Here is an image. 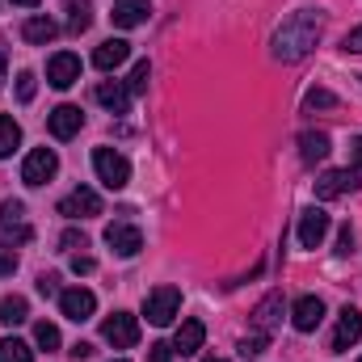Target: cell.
<instances>
[{"mask_svg": "<svg viewBox=\"0 0 362 362\" xmlns=\"http://www.w3.org/2000/svg\"><path fill=\"white\" fill-rule=\"evenodd\" d=\"M358 362H362V358H358Z\"/></svg>", "mask_w": 362, "mask_h": 362, "instance_id": "45", "label": "cell"}, {"mask_svg": "<svg viewBox=\"0 0 362 362\" xmlns=\"http://www.w3.org/2000/svg\"><path fill=\"white\" fill-rule=\"evenodd\" d=\"M101 337H105L114 350H131V346L139 341V320H135L131 312H114V316L101 325Z\"/></svg>", "mask_w": 362, "mask_h": 362, "instance_id": "5", "label": "cell"}, {"mask_svg": "<svg viewBox=\"0 0 362 362\" xmlns=\"http://www.w3.org/2000/svg\"><path fill=\"white\" fill-rule=\"evenodd\" d=\"M89 25H93V4L89 0H72L68 4V30L72 34H85Z\"/></svg>", "mask_w": 362, "mask_h": 362, "instance_id": "24", "label": "cell"}, {"mask_svg": "<svg viewBox=\"0 0 362 362\" xmlns=\"http://www.w3.org/2000/svg\"><path fill=\"white\" fill-rule=\"evenodd\" d=\"M0 76H4V55H0Z\"/></svg>", "mask_w": 362, "mask_h": 362, "instance_id": "42", "label": "cell"}, {"mask_svg": "<svg viewBox=\"0 0 362 362\" xmlns=\"http://www.w3.org/2000/svg\"><path fill=\"white\" fill-rule=\"evenodd\" d=\"M0 362H34V350L21 337H4L0 341Z\"/></svg>", "mask_w": 362, "mask_h": 362, "instance_id": "26", "label": "cell"}, {"mask_svg": "<svg viewBox=\"0 0 362 362\" xmlns=\"http://www.w3.org/2000/svg\"><path fill=\"white\" fill-rule=\"evenodd\" d=\"M13 4H21V8H34V4H38V0H13Z\"/></svg>", "mask_w": 362, "mask_h": 362, "instance_id": "41", "label": "cell"}, {"mask_svg": "<svg viewBox=\"0 0 362 362\" xmlns=\"http://www.w3.org/2000/svg\"><path fill=\"white\" fill-rule=\"evenodd\" d=\"M76 81H81V55L59 51V55L47 59V85H51V89H72Z\"/></svg>", "mask_w": 362, "mask_h": 362, "instance_id": "6", "label": "cell"}, {"mask_svg": "<svg viewBox=\"0 0 362 362\" xmlns=\"http://www.w3.org/2000/svg\"><path fill=\"white\" fill-rule=\"evenodd\" d=\"M105 245H110L118 257H135V253L144 249V232H139L135 223H127V219H114V223L105 228Z\"/></svg>", "mask_w": 362, "mask_h": 362, "instance_id": "7", "label": "cell"}, {"mask_svg": "<svg viewBox=\"0 0 362 362\" xmlns=\"http://www.w3.org/2000/svg\"><path fill=\"white\" fill-rule=\"evenodd\" d=\"M38 93V76L34 72H17V101H34Z\"/></svg>", "mask_w": 362, "mask_h": 362, "instance_id": "30", "label": "cell"}, {"mask_svg": "<svg viewBox=\"0 0 362 362\" xmlns=\"http://www.w3.org/2000/svg\"><path fill=\"white\" fill-rule=\"evenodd\" d=\"M206 362H228V358H206Z\"/></svg>", "mask_w": 362, "mask_h": 362, "instance_id": "43", "label": "cell"}, {"mask_svg": "<svg viewBox=\"0 0 362 362\" xmlns=\"http://www.w3.org/2000/svg\"><path fill=\"white\" fill-rule=\"evenodd\" d=\"M21 144V127H17V118H8V114H0V160L4 156H13V148Z\"/></svg>", "mask_w": 362, "mask_h": 362, "instance_id": "25", "label": "cell"}, {"mask_svg": "<svg viewBox=\"0 0 362 362\" xmlns=\"http://www.w3.org/2000/svg\"><path fill=\"white\" fill-rule=\"evenodd\" d=\"M97 101H101L110 114H127V110H131V89L118 85V81H101V85H97Z\"/></svg>", "mask_w": 362, "mask_h": 362, "instance_id": "20", "label": "cell"}, {"mask_svg": "<svg viewBox=\"0 0 362 362\" xmlns=\"http://www.w3.org/2000/svg\"><path fill=\"white\" fill-rule=\"evenodd\" d=\"M93 169H97V181L105 189H122L131 181V160L122 152H114V148H97L93 152Z\"/></svg>", "mask_w": 362, "mask_h": 362, "instance_id": "3", "label": "cell"}, {"mask_svg": "<svg viewBox=\"0 0 362 362\" xmlns=\"http://www.w3.org/2000/svg\"><path fill=\"white\" fill-rule=\"evenodd\" d=\"M341 47H346L350 55H362V25H358V30H350V34H346V42H341Z\"/></svg>", "mask_w": 362, "mask_h": 362, "instance_id": "38", "label": "cell"}, {"mask_svg": "<svg viewBox=\"0 0 362 362\" xmlns=\"http://www.w3.org/2000/svg\"><path fill=\"white\" fill-rule=\"evenodd\" d=\"M303 105H308V110H333V105H337V93H329V89H312L308 97H303Z\"/></svg>", "mask_w": 362, "mask_h": 362, "instance_id": "29", "label": "cell"}, {"mask_svg": "<svg viewBox=\"0 0 362 362\" xmlns=\"http://www.w3.org/2000/svg\"><path fill=\"white\" fill-rule=\"evenodd\" d=\"M148 76H152V64H148V59H139V64L131 68V81H127V89H131V97L148 93Z\"/></svg>", "mask_w": 362, "mask_h": 362, "instance_id": "28", "label": "cell"}, {"mask_svg": "<svg viewBox=\"0 0 362 362\" xmlns=\"http://www.w3.org/2000/svg\"><path fill=\"white\" fill-rule=\"evenodd\" d=\"M354 185H358V177H354L350 169H329V173L316 177V198H320V202H333V198H346Z\"/></svg>", "mask_w": 362, "mask_h": 362, "instance_id": "13", "label": "cell"}, {"mask_svg": "<svg viewBox=\"0 0 362 362\" xmlns=\"http://www.w3.org/2000/svg\"><path fill=\"white\" fill-rule=\"evenodd\" d=\"M362 341V312L358 308H341V316H337V333H333V354H346L350 346H358Z\"/></svg>", "mask_w": 362, "mask_h": 362, "instance_id": "10", "label": "cell"}, {"mask_svg": "<svg viewBox=\"0 0 362 362\" xmlns=\"http://www.w3.org/2000/svg\"><path fill=\"white\" fill-rule=\"evenodd\" d=\"M97 270V262H93V257H85V253H76V257H72V274H93Z\"/></svg>", "mask_w": 362, "mask_h": 362, "instance_id": "39", "label": "cell"}, {"mask_svg": "<svg viewBox=\"0 0 362 362\" xmlns=\"http://www.w3.org/2000/svg\"><path fill=\"white\" fill-rule=\"evenodd\" d=\"M17 274V249L0 245V278H13Z\"/></svg>", "mask_w": 362, "mask_h": 362, "instance_id": "32", "label": "cell"}, {"mask_svg": "<svg viewBox=\"0 0 362 362\" xmlns=\"http://www.w3.org/2000/svg\"><path fill=\"white\" fill-rule=\"evenodd\" d=\"M38 291H42V295H64V291H59V278H55V274H38Z\"/></svg>", "mask_w": 362, "mask_h": 362, "instance_id": "36", "label": "cell"}, {"mask_svg": "<svg viewBox=\"0 0 362 362\" xmlns=\"http://www.w3.org/2000/svg\"><path fill=\"white\" fill-rule=\"evenodd\" d=\"M350 160H354V165H350V173H354L358 185H362V139H358V135L350 139Z\"/></svg>", "mask_w": 362, "mask_h": 362, "instance_id": "33", "label": "cell"}, {"mask_svg": "<svg viewBox=\"0 0 362 362\" xmlns=\"http://www.w3.org/2000/svg\"><path fill=\"white\" fill-rule=\"evenodd\" d=\"M59 215H64V219H93V215H101V198H97V189H89V185L72 189V194L59 202Z\"/></svg>", "mask_w": 362, "mask_h": 362, "instance_id": "9", "label": "cell"}, {"mask_svg": "<svg viewBox=\"0 0 362 362\" xmlns=\"http://www.w3.org/2000/svg\"><path fill=\"white\" fill-rule=\"evenodd\" d=\"M55 34H59V25H55L51 17H42V13H38V17H30V21L21 25V38H25V42H34V47H47Z\"/></svg>", "mask_w": 362, "mask_h": 362, "instance_id": "22", "label": "cell"}, {"mask_svg": "<svg viewBox=\"0 0 362 362\" xmlns=\"http://www.w3.org/2000/svg\"><path fill=\"white\" fill-rule=\"evenodd\" d=\"M329 152H333V144H329V135H325V131H303V135H299V156H303L308 165L325 160Z\"/></svg>", "mask_w": 362, "mask_h": 362, "instance_id": "21", "label": "cell"}, {"mask_svg": "<svg viewBox=\"0 0 362 362\" xmlns=\"http://www.w3.org/2000/svg\"><path fill=\"white\" fill-rule=\"evenodd\" d=\"M118 362H127V358H118Z\"/></svg>", "mask_w": 362, "mask_h": 362, "instance_id": "44", "label": "cell"}, {"mask_svg": "<svg viewBox=\"0 0 362 362\" xmlns=\"http://www.w3.org/2000/svg\"><path fill=\"white\" fill-rule=\"evenodd\" d=\"M110 17H114L118 30H135V25H144L152 17V0H114Z\"/></svg>", "mask_w": 362, "mask_h": 362, "instance_id": "16", "label": "cell"}, {"mask_svg": "<svg viewBox=\"0 0 362 362\" xmlns=\"http://www.w3.org/2000/svg\"><path fill=\"white\" fill-rule=\"evenodd\" d=\"M337 253H341V257H350V253H354V232H350V223H346V228H341V236H337Z\"/></svg>", "mask_w": 362, "mask_h": 362, "instance_id": "35", "label": "cell"}, {"mask_svg": "<svg viewBox=\"0 0 362 362\" xmlns=\"http://www.w3.org/2000/svg\"><path fill=\"white\" fill-rule=\"evenodd\" d=\"M329 228H333L329 215H325L320 206H308V211L299 215V245H303V249H320V240L329 236Z\"/></svg>", "mask_w": 362, "mask_h": 362, "instance_id": "12", "label": "cell"}, {"mask_svg": "<svg viewBox=\"0 0 362 362\" xmlns=\"http://www.w3.org/2000/svg\"><path fill=\"white\" fill-rule=\"evenodd\" d=\"M55 173H59V156H55V148H34V152L25 156V165H21V181H25L30 189L47 185Z\"/></svg>", "mask_w": 362, "mask_h": 362, "instance_id": "4", "label": "cell"}, {"mask_svg": "<svg viewBox=\"0 0 362 362\" xmlns=\"http://www.w3.org/2000/svg\"><path fill=\"white\" fill-rule=\"evenodd\" d=\"M202 341H206V325H202V320H181L177 337H173V354L189 358V354L202 350Z\"/></svg>", "mask_w": 362, "mask_h": 362, "instance_id": "18", "label": "cell"}, {"mask_svg": "<svg viewBox=\"0 0 362 362\" xmlns=\"http://www.w3.org/2000/svg\"><path fill=\"white\" fill-rule=\"evenodd\" d=\"M320 25H325V17H320V13H312V8L291 13V17L274 30L270 55L278 59V64H299V59H303V55H312V47L320 42Z\"/></svg>", "mask_w": 362, "mask_h": 362, "instance_id": "1", "label": "cell"}, {"mask_svg": "<svg viewBox=\"0 0 362 362\" xmlns=\"http://www.w3.org/2000/svg\"><path fill=\"white\" fill-rule=\"evenodd\" d=\"M34 341L51 354V350H59V329H55L51 320H38V325H34Z\"/></svg>", "mask_w": 362, "mask_h": 362, "instance_id": "27", "label": "cell"}, {"mask_svg": "<svg viewBox=\"0 0 362 362\" xmlns=\"http://www.w3.org/2000/svg\"><path fill=\"white\" fill-rule=\"evenodd\" d=\"M59 245H64V249H68V253H72V249H85V236H81V232H76V228H68V232H64V236H59Z\"/></svg>", "mask_w": 362, "mask_h": 362, "instance_id": "34", "label": "cell"}, {"mask_svg": "<svg viewBox=\"0 0 362 362\" xmlns=\"http://www.w3.org/2000/svg\"><path fill=\"white\" fill-rule=\"evenodd\" d=\"M148 362H173V346H169V341H156L152 354H148Z\"/></svg>", "mask_w": 362, "mask_h": 362, "instance_id": "37", "label": "cell"}, {"mask_svg": "<svg viewBox=\"0 0 362 362\" xmlns=\"http://www.w3.org/2000/svg\"><path fill=\"white\" fill-rule=\"evenodd\" d=\"M266 346H270V337H262V333H249V337L240 341V354H245V358H253V354H262Z\"/></svg>", "mask_w": 362, "mask_h": 362, "instance_id": "31", "label": "cell"}, {"mask_svg": "<svg viewBox=\"0 0 362 362\" xmlns=\"http://www.w3.org/2000/svg\"><path fill=\"white\" fill-rule=\"evenodd\" d=\"M89 354H93L89 341H76V346H72V358H89Z\"/></svg>", "mask_w": 362, "mask_h": 362, "instance_id": "40", "label": "cell"}, {"mask_svg": "<svg viewBox=\"0 0 362 362\" xmlns=\"http://www.w3.org/2000/svg\"><path fill=\"white\" fill-rule=\"evenodd\" d=\"M131 59V42L127 38H105L97 51H93V68H101V72H114V68H122Z\"/></svg>", "mask_w": 362, "mask_h": 362, "instance_id": "17", "label": "cell"}, {"mask_svg": "<svg viewBox=\"0 0 362 362\" xmlns=\"http://www.w3.org/2000/svg\"><path fill=\"white\" fill-rule=\"evenodd\" d=\"M278 320H282V295H278V291H270V295H266V299L253 308L249 325H253V333H262V337H274Z\"/></svg>", "mask_w": 362, "mask_h": 362, "instance_id": "14", "label": "cell"}, {"mask_svg": "<svg viewBox=\"0 0 362 362\" xmlns=\"http://www.w3.org/2000/svg\"><path fill=\"white\" fill-rule=\"evenodd\" d=\"M320 320H325V303H320V295H303V299H295V308H291V325H295L299 333L320 329Z\"/></svg>", "mask_w": 362, "mask_h": 362, "instance_id": "15", "label": "cell"}, {"mask_svg": "<svg viewBox=\"0 0 362 362\" xmlns=\"http://www.w3.org/2000/svg\"><path fill=\"white\" fill-rule=\"evenodd\" d=\"M0 228L17 232V240H30L34 232H30V223H25V202H17V198H4V202H0Z\"/></svg>", "mask_w": 362, "mask_h": 362, "instance_id": "19", "label": "cell"}, {"mask_svg": "<svg viewBox=\"0 0 362 362\" xmlns=\"http://www.w3.org/2000/svg\"><path fill=\"white\" fill-rule=\"evenodd\" d=\"M81 127H85L81 105H55V110L47 114V131H51L55 139H72V135H81Z\"/></svg>", "mask_w": 362, "mask_h": 362, "instance_id": "11", "label": "cell"}, {"mask_svg": "<svg viewBox=\"0 0 362 362\" xmlns=\"http://www.w3.org/2000/svg\"><path fill=\"white\" fill-rule=\"evenodd\" d=\"M181 312V291L177 286H156V291H148V299H144V316H148V325H156V329H165V325H173Z\"/></svg>", "mask_w": 362, "mask_h": 362, "instance_id": "2", "label": "cell"}, {"mask_svg": "<svg viewBox=\"0 0 362 362\" xmlns=\"http://www.w3.org/2000/svg\"><path fill=\"white\" fill-rule=\"evenodd\" d=\"M59 312H64L68 320L85 325L93 312H97V295H93L89 286H72V291H64V295H59Z\"/></svg>", "mask_w": 362, "mask_h": 362, "instance_id": "8", "label": "cell"}, {"mask_svg": "<svg viewBox=\"0 0 362 362\" xmlns=\"http://www.w3.org/2000/svg\"><path fill=\"white\" fill-rule=\"evenodd\" d=\"M0 320H4V325H25V320H30V303H25L21 295H4V299H0Z\"/></svg>", "mask_w": 362, "mask_h": 362, "instance_id": "23", "label": "cell"}]
</instances>
